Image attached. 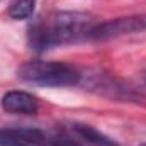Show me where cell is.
I'll list each match as a JSON object with an SVG mask.
<instances>
[{
	"label": "cell",
	"mask_w": 146,
	"mask_h": 146,
	"mask_svg": "<svg viewBox=\"0 0 146 146\" xmlns=\"http://www.w3.org/2000/svg\"><path fill=\"white\" fill-rule=\"evenodd\" d=\"M94 26V19L87 12L58 10L39 17L29 27V44L34 51L42 53L61 44L87 39Z\"/></svg>",
	"instance_id": "1"
},
{
	"label": "cell",
	"mask_w": 146,
	"mask_h": 146,
	"mask_svg": "<svg viewBox=\"0 0 146 146\" xmlns=\"http://www.w3.org/2000/svg\"><path fill=\"white\" fill-rule=\"evenodd\" d=\"M49 146H87V145H83L82 141L73 138L65 127H60V131L49 138Z\"/></svg>",
	"instance_id": "8"
},
{
	"label": "cell",
	"mask_w": 146,
	"mask_h": 146,
	"mask_svg": "<svg viewBox=\"0 0 146 146\" xmlns=\"http://www.w3.org/2000/svg\"><path fill=\"white\" fill-rule=\"evenodd\" d=\"M73 138H76L78 141H82L87 146H119L114 139H110L109 136H106L104 133L97 131L92 126L87 124H80V122H68L63 126Z\"/></svg>",
	"instance_id": "6"
},
{
	"label": "cell",
	"mask_w": 146,
	"mask_h": 146,
	"mask_svg": "<svg viewBox=\"0 0 146 146\" xmlns=\"http://www.w3.org/2000/svg\"><path fill=\"white\" fill-rule=\"evenodd\" d=\"M0 146H49V138L34 127H2Z\"/></svg>",
	"instance_id": "4"
},
{
	"label": "cell",
	"mask_w": 146,
	"mask_h": 146,
	"mask_svg": "<svg viewBox=\"0 0 146 146\" xmlns=\"http://www.w3.org/2000/svg\"><path fill=\"white\" fill-rule=\"evenodd\" d=\"M19 78L37 87H73L82 80V73L66 63L34 60L19 68Z\"/></svg>",
	"instance_id": "2"
},
{
	"label": "cell",
	"mask_w": 146,
	"mask_h": 146,
	"mask_svg": "<svg viewBox=\"0 0 146 146\" xmlns=\"http://www.w3.org/2000/svg\"><path fill=\"white\" fill-rule=\"evenodd\" d=\"M36 0H14L12 5L9 7V15L15 21L29 19L34 12Z\"/></svg>",
	"instance_id": "7"
},
{
	"label": "cell",
	"mask_w": 146,
	"mask_h": 146,
	"mask_svg": "<svg viewBox=\"0 0 146 146\" xmlns=\"http://www.w3.org/2000/svg\"><path fill=\"white\" fill-rule=\"evenodd\" d=\"M146 31V14L145 15H129V17H117L110 19L106 22L95 24L87 39L92 41H106L112 37H121L126 34H134V33H145Z\"/></svg>",
	"instance_id": "3"
},
{
	"label": "cell",
	"mask_w": 146,
	"mask_h": 146,
	"mask_svg": "<svg viewBox=\"0 0 146 146\" xmlns=\"http://www.w3.org/2000/svg\"><path fill=\"white\" fill-rule=\"evenodd\" d=\"M141 146H146V145H141Z\"/></svg>",
	"instance_id": "9"
},
{
	"label": "cell",
	"mask_w": 146,
	"mask_h": 146,
	"mask_svg": "<svg viewBox=\"0 0 146 146\" xmlns=\"http://www.w3.org/2000/svg\"><path fill=\"white\" fill-rule=\"evenodd\" d=\"M0 106L5 112H12V114H34L39 107L36 97L24 90H10L3 94Z\"/></svg>",
	"instance_id": "5"
}]
</instances>
